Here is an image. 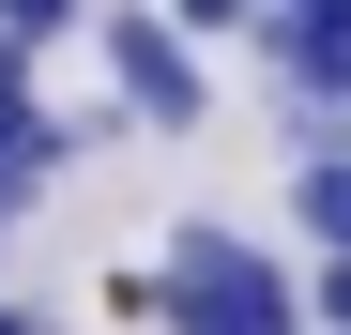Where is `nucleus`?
I'll return each mask as SVG.
<instances>
[{
  "label": "nucleus",
  "instance_id": "obj_1",
  "mask_svg": "<svg viewBox=\"0 0 351 335\" xmlns=\"http://www.w3.org/2000/svg\"><path fill=\"white\" fill-rule=\"evenodd\" d=\"M107 305L153 335H306V259L229 213H168V244L107 274Z\"/></svg>",
  "mask_w": 351,
  "mask_h": 335
},
{
  "label": "nucleus",
  "instance_id": "obj_2",
  "mask_svg": "<svg viewBox=\"0 0 351 335\" xmlns=\"http://www.w3.org/2000/svg\"><path fill=\"white\" fill-rule=\"evenodd\" d=\"M92 46H107V92H123V122H153V137H199V122H214L199 46L168 31L153 0H92Z\"/></svg>",
  "mask_w": 351,
  "mask_h": 335
},
{
  "label": "nucleus",
  "instance_id": "obj_3",
  "mask_svg": "<svg viewBox=\"0 0 351 335\" xmlns=\"http://www.w3.org/2000/svg\"><path fill=\"white\" fill-rule=\"evenodd\" d=\"M290 229H306V259H351V137L290 152Z\"/></svg>",
  "mask_w": 351,
  "mask_h": 335
},
{
  "label": "nucleus",
  "instance_id": "obj_4",
  "mask_svg": "<svg viewBox=\"0 0 351 335\" xmlns=\"http://www.w3.org/2000/svg\"><path fill=\"white\" fill-rule=\"evenodd\" d=\"M0 31H16L31 62H46V46H62V31H92V0H0Z\"/></svg>",
  "mask_w": 351,
  "mask_h": 335
},
{
  "label": "nucleus",
  "instance_id": "obj_5",
  "mask_svg": "<svg viewBox=\"0 0 351 335\" xmlns=\"http://www.w3.org/2000/svg\"><path fill=\"white\" fill-rule=\"evenodd\" d=\"M153 16L184 31V46H229V31H260V0H153Z\"/></svg>",
  "mask_w": 351,
  "mask_h": 335
},
{
  "label": "nucleus",
  "instance_id": "obj_6",
  "mask_svg": "<svg viewBox=\"0 0 351 335\" xmlns=\"http://www.w3.org/2000/svg\"><path fill=\"white\" fill-rule=\"evenodd\" d=\"M306 320H321V335H351V259H306Z\"/></svg>",
  "mask_w": 351,
  "mask_h": 335
},
{
  "label": "nucleus",
  "instance_id": "obj_7",
  "mask_svg": "<svg viewBox=\"0 0 351 335\" xmlns=\"http://www.w3.org/2000/svg\"><path fill=\"white\" fill-rule=\"evenodd\" d=\"M0 335H62V320H46V305H31V290H0Z\"/></svg>",
  "mask_w": 351,
  "mask_h": 335
},
{
  "label": "nucleus",
  "instance_id": "obj_8",
  "mask_svg": "<svg viewBox=\"0 0 351 335\" xmlns=\"http://www.w3.org/2000/svg\"><path fill=\"white\" fill-rule=\"evenodd\" d=\"M260 16H351V0H260Z\"/></svg>",
  "mask_w": 351,
  "mask_h": 335
},
{
  "label": "nucleus",
  "instance_id": "obj_9",
  "mask_svg": "<svg viewBox=\"0 0 351 335\" xmlns=\"http://www.w3.org/2000/svg\"><path fill=\"white\" fill-rule=\"evenodd\" d=\"M336 137H351V122H336Z\"/></svg>",
  "mask_w": 351,
  "mask_h": 335
}]
</instances>
